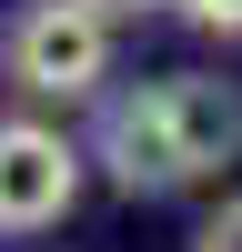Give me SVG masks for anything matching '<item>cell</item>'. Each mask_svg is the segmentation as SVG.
<instances>
[{
	"instance_id": "6da1fadb",
	"label": "cell",
	"mask_w": 242,
	"mask_h": 252,
	"mask_svg": "<svg viewBox=\"0 0 242 252\" xmlns=\"http://www.w3.org/2000/svg\"><path fill=\"white\" fill-rule=\"evenodd\" d=\"M101 172L121 192H182V182H212L222 161H242V91L212 71H172L141 81L101 111Z\"/></svg>"
},
{
	"instance_id": "7a4b0ae2",
	"label": "cell",
	"mask_w": 242,
	"mask_h": 252,
	"mask_svg": "<svg viewBox=\"0 0 242 252\" xmlns=\"http://www.w3.org/2000/svg\"><path fill=\"white\" fill-rule=\"evenodd\" d=\"M10 81L30 101H91L111 81V20L81 0H30L10 20Z\"/></svg>"
},
{
	"instance_id": "3957f363",
	"label": "cell",
	"mask_w": 242,
	"mask_h": 252,
	"mask_svg": "<svg viewBox=\"0 0 242 252\" xmlns=\"http://www.w3.org/2000/svg\"><path fill=\"white\" fill-rule=\"evenodd\" d=\"M81 141L51 121H0V232H51L81 202Z\"/></svg>"
},
{
	"instance_id": "277c9868",
	"label": "cell",
	"mask_w": 242,
	"mask_h": 252,
	"mask_svg": "<svg viewBox=\"0 0 242 252\" xmlns=\"http://www.w3.org/2000/svg\"><path fill=\"white\" fill-rule=\"evenodd\" d=\"M192 252H242V202H222V212L192 232Z\"/></svg>"
},
{
	"instance_id": "5b68a950",
	"label": "cell",
	"mask_w": 242,
	"mask_h": 252,
	"mask_svg": "<svg viewBox=\"0 0 242 252\" xmlns=\"http://www.w3.org/2000/svg\"><path fill=\"white\" fill-rule=\"evenodd\" d=\"M182 10H192L202 31H242V0H182Z\"/></svg>"
},
{
	"instance_id": "8992f818",
	"label": "cell",
	"mask_w": 242,
	"mask_h": 252,
	"mask_svg": "<svg viewBox=\"0 0 242 252\" xmlns=\"http://www.w3.org/2000/svg\"><path fill=\"white\" fill-rule=\"evenodd\" d=\"M81 10H101V20H131V10H151V0H81Z\"/></svg>"
}]
</instances>
